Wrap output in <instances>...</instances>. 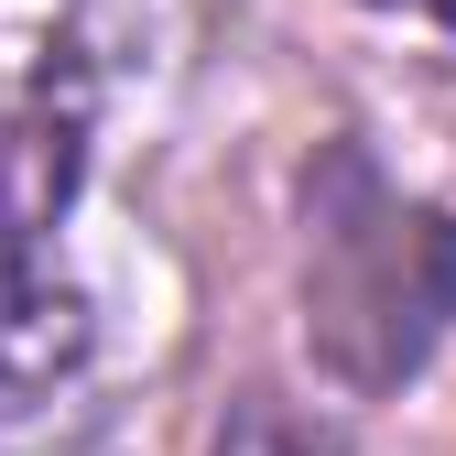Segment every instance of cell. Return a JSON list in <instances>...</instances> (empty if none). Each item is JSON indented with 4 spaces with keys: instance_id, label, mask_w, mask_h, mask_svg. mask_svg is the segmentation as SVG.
<instances>
[{
    "instance_id": "3",
    "label": "cell",
    "mask_w": 456,
    "mask_h": 456,
    "mask_svg": "<svg viewBox=\"0 0 456 456\" xmlns=\"http://www.w3.org/2000/svg\"><path fill=\"white\" fill-rule=\"evenodd\" d=\"M380 12H413V22H456V0H380Z\"/></svg>"
},
{
    "instance_id": "2",
    "label": "cell",
    "mask_w": 456,
    "mask_h": 456,
    "mask_svg": "<svg viewBox=\"0 0 456 456\" xmlns=\"http://www.w3.org/2000/svg\"><path fill=\"white\" fill-rule=\"evenodd\" d=\"M228 456H315V445H294V435H272V424H250V435L228 445Z\"/></svg>"
},
{
    "instance_id": "1",
    "label": "cell",
    "mask_w": 456,
    "mask_h": 456,
    "mask_svg": "<svg viewBox=\"0 0 456 456\" xmlns=\"http://www.w3.org/2000/svg\"><path fill=\"white\" fill-rule=\"evenodd\" d=\"M66 185H77V109H54L44 77V109L22 120L12 175H0V456H44L87 370V294L66 282V228H54Z\"/></svg>"
}]
</instances>
